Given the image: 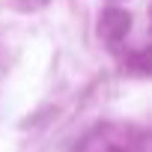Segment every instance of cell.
<instances>
[{
  "label": "cell",
  "instance_id": "1",
  "mask_svg": "<svg viewBox=\"0 0 152 152\" xmlns=\"http://www.w3.org/2000/svg\"><path fill=\"white\" fill-rule=\"evenodd\" d=\"M99 30H102V36H104L107 42H119V39L131 30V15H128L125 9H104Z\"/></svg>",
  "mask_w": 152,
  "mask_h": 152
}]
</instances>
